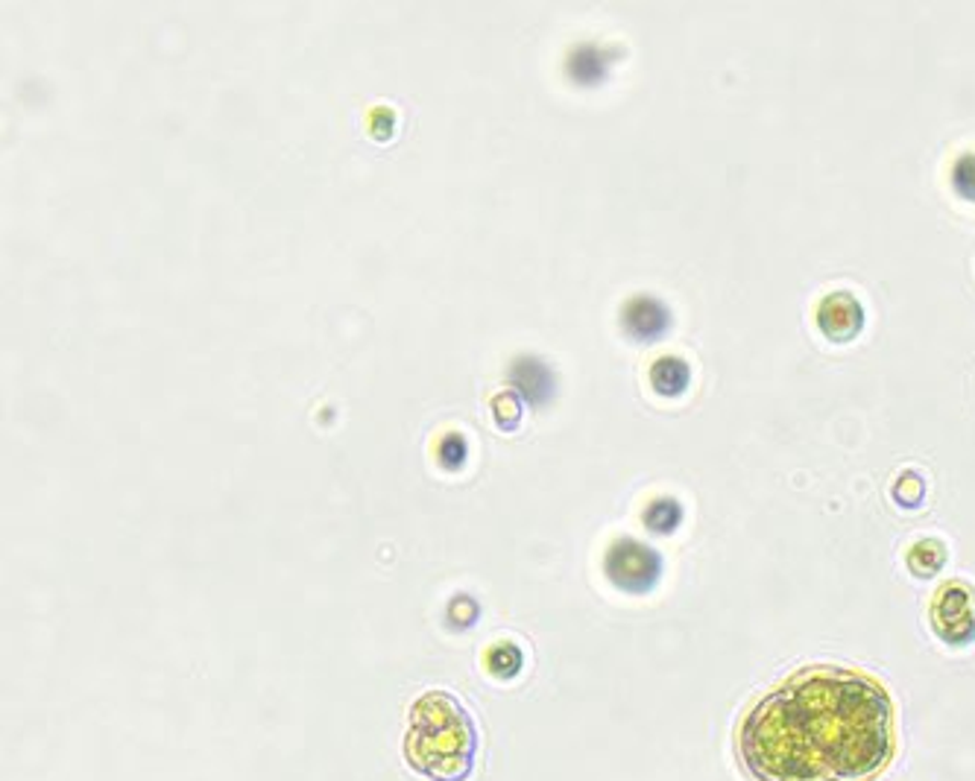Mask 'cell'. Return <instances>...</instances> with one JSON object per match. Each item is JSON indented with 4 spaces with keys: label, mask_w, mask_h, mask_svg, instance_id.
Returning <instances> with one entry per match:
<instances>
[{
    "label": "cell",
    "mask_w": 975,
    "mask_h": 781,
    "mask_svg": "<svg viewBox=\"0 0 975 781\" xmlns=\"http://www.w3.org/2000/svg\"><path fill=\"white\" fill-rule=\"evenodd\" d=\"M735 744L756 781H867L894 758V709L873 676L812 667L762 697Z\"/></svg>",
    "instance_id": "obj_1"
},
{
    "label": "cell",
    "mask_w": 975,
    "mask_h": 781,
    "mask_svg": "<svg viewBox=\"0 0 975 781\" xmlns=\"http://www.w3.org/2000/svg\"><path fill=\"white\" fill-rule=\"evenodd\" d=\"M405 761L428 781H466L478 761V728L454 693L428 691L414 702Z\"/></svg>",
    "instance_id": "obj_2"
},
{
    "label": "cell",
    "mask_w": 975,
    "mask_h": 781,
    "mask_svg": "<svg viewBox=\"0 0 975 781\" xmlns=\"http://www.w3.org/2000/svg\"><path fill=\"white\" fill-rule=\"evenodd\" d=\"M662 562L660 550L650 545H641L636 539H618L610 545L604 557V574L606 580L627 594H648L657 588L662 580Z\"/></svg>",
    "instance_id": "obj_3"
},
{
    "label": "cell",
    "mask_w": 975,
    "mask_h": 781,
    "mask_svg": "<svg viewBox=\"0 0 975 781\" xmlns=\"http://www.w3.org/2000/svg\"><path fill=\"white\" fill-rule=\"evenodd\" d=\"M931 627L952 646H966L975 641V592L961 580L940 585L931 603Z\"/></svg>",
    "instance_id": "obj_4"
},
{
    "label": "cell",
    "mask_w": 975,
    "mask_h": 781,
    "mask_svg": "<svg viewBox=\"0 0 975 781\" xmlns=\"http://www.w3.org/2000/svg\"><path fill=\"white\" fill-rule=\"evenodd\" d=\"M817 328L832 342L856 340L858 334L864 331V307L847 290L829 293L817 305Z\"/></svg>",
    "instance_id": "obj_5"
},
{
    "label": "cell",
    "mask_w": 975,
    "mask_h": 781,
    "mask_svg": "<svg viewBox=\"0 0 975 781\" xmlns=\"http://www.w3.org/2000/svg\"><path fill=\"white\" fill-rule=\"evenodd\" d=\"M622 328L636 342L662 340L671 328V307L657 296H632L622 307Z\"/></svg>",
    "instance_id": "obj_6"
},
{
    "label": "cell",
    "mask_w": 975,
    "mask_h": 781,
    "mask_svg": "<svg viewBox=\"0 0 975 781\" xmlns=\"http://www.w3.org/2000/svg\"><path fill=\"white\" fill-rule=\"evenodd\" d=\"M510 384L527 405L542 407L554 398V372L539 358L522 354L510 363Z\"/></svg>",
    "instance_id": "obj_7"
},
{
    "label": "cell",
    "mask_w": 975,
    "mask_h": 781,
    "mask_svg": "<svg viewBox=\"0 0 975 781\" xmlns=\"http://www.w3.org/2000/svg\"><path fill=\"white\" fill-rule=\"evenodd\" d=\"M615 54L597 45H578L569 54V77L578 85H597L606 80Z\"/></svg>",
    "instance_id": "obj_8"
},
{
    "label": "cell",
    "mask_w": 975,
    "mask_h": 781,
    "mask_svg": "<svg viewBox=\"0 0 975 781\" xmlns=\"http://www.w3.org/2000/svg\"><path fill=\"white\" fill-rule=\"evenodd\" d=\"M650 386L660 398L686 396L692 386V366L683 358H660L650 366Z\"/></svg>",
    "instance_id": "obj_9"
},
{
    "label": "cell",
    "mask_w": 975,
    "mask_h": 781,
    "mask_svg": "<svg viewBox=\"0 0 975 781\" xmlns=\"http://www.w3.org/2000/svg\"><path fill=\"white\" fill-rule=\"evenodd\" d=\"M686 518V510L677 498H653V501L645 506V527H648L653 536H671V533L680 531V524Z\"/></svg>",
    "instance_id": "obj_10"
},
{
    "label": "cell",
    "mask_w": 975,
    "mask_h": 781,
    "mask_svg": "<svg viewBox=\"0 0 975 781\" xmlns=\"http://www.w3.org/2000/svg\"><path fill=\"white\" fill-rule=\"evenodd\" d=\"M943 566H947V548H943L938 539H922L908 550V568H912L914 576L929 580V576L938 574Z\"/></svg>",
    "instance_id": "obj_11"
},
{
    "label": "cell",
    "mask_w": 975,
    "mask_h": 781,
    "mask_svg": "<svg viewBox=\"0 0 975 781\" xmlns=\"http://www.w3.org/2000/svg\"><path fill=\"white\" fill-rule=\"evenodd\" d=\"M524 665L522 650L513 644V641H501L487 653V667L489 674L498 676V679H513Z\"/></svg>",
    "instance_id": "obj_12"
},
{
    "label": "cell",
    "mask_w": 975,
    "mask_h": 781,
    "mask_svg": "<svg viewBox=\"0 0 975 781\" xmlns=\"http://www.w3.org/2000/svg\"><path fill=\"white\" fill-rule=\"evenodd\" d=\"M894 501L905 510H917L926 501V483L917 471H905L894 483Z\"/></svg>",
    "instance_id": "obj_13"
},
{
    "label": "cell",
    "mask_w": 975,
    "mask_h": 781,
    "mask_svg": "<svg viewBox=\"0 0 975 781\" xmlns=\"http://www.w3.org/2000/svg\"><path fill=\"white\" fill-rule=\"evenodd\" d=\"M466 440L461 433H445L440 445H437V463L445 468V471H457V468L466 463Z\"/></svg>",
    "instance_id": "obj_14"
},
{
    "label": "cell",
    "mask_w": 975,
    "mask_h": 781,
    "mask_svg": "<svg viewBox=\"0 0 975 781\" xmlns=\"http://www.w3.org/2000/svg\"><path fill=\"white\" fill-rule=\"evenodd\" d=\"M952 188L961 199L975 202V153L961 155L952 167Z\"/></svg>",
    "instance_id": "obj_15"
},
{
    "label": "cell",
    "mask_w": 975,
    "mask_h": 781,
    "mask_svg": "<svg viewBox=\"0 0 975 781\" xmlns=\"http://www.w3.org/2000/svg\"><path fill=\"white\" fill-rule=\"evenodd\" d=\"M522 407L524 401L515 396V393H504V396H496V401H492V413H496L501 428L513 431L515 424H519V419H522Z\"/></svg>",
    "instance_id": "obj_16"
}]
</instances>
